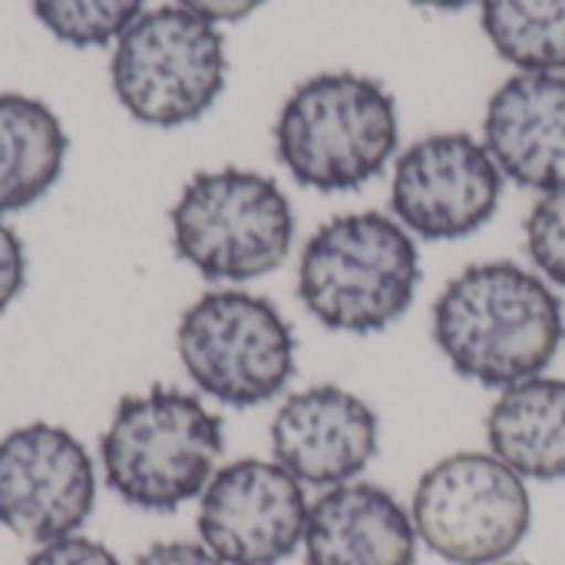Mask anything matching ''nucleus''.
Listing matches in <instances>:
<instances>
[{"label":"nucleus","instance_id":"13","mask_svg":"<svg viewBox=\"0 0 565 565\" xmlns=\"http://www.w3.org/2000/svg\"><path fill=\"white\" fill-rule=\"evenodd\" d=\"M483 146L523 189L565 185V76L516 73L487 103Z\"/></svg>","mask_w":565,"mask_h":565},{"label":"nucleus","instance_id":"6","mask_svg":"<svg viewBox=\"0 0 565 565\" xmlns=\"http://www.w3.org/2000/svg\"><path fill=\"white\" fill-rule=\"evenodd\" d=\"M189 381L225 407H258L295 377V331L262 295L225 288L195 298L175 328Z\"/></svg>","mask_w":565,"mask_h":565},{"label":"nucleus","instance_id":"16","mask_svg":"<svg viewBox=\"0 0 565 565\" xmlns=\"http://www.w3.org/2000/svg\"><path fill=\"white\" fill-rule=\"evenodd\" d=\"M66 149V129L43 99L0 93V215L40 202L56 185Z\"/></svg>","mask_w":565,"mask_h":565},{"label":"nucleus","instance_id":"18","mask_svg":"<svg viewBox=\"0 0 565 565\" xmlns=\"http://www.w3.org/2000/svg\"><path fill=\"white\" fill-rule=\"evenodd\" d=\"M146 0H33L36 20L70 46H106L139 17Z\"/></svg>","mask_w":565,"mask_h":565},{"label":"nucleus","instance_id":"9","mask_svg":"<svg viewBox=\"0 0 565 565\" xmlns=\"http://www.w3.org/2000/svg\"><path fill=\"white\" fill-rule=\"evenodd\" d=\"M96 507V467L56 424H23L0 440V526L26 543L76 536Z\"/></svg>","mask_w":565,"mask_h":565},{"label":"nucleus","instance_id":"14","mask_svg":"<svg viewBox=\"0 0 565 565\" xmlns=\"http://www.w3.org/2000/svg\"><path fill=\"white\" fill-rule=\"evenodd\" d=\"M417 526L407 507L377 483L324 490L305 526L308 565H417Z\"/></svg>","mask_w":565,"mask_h":565},{"label":"nucleus","instance_id":"21","mask_svg":"<svg viewBox=\"0 0 565 565\" xmlns=\"http://www.w3.org/2000/svg\"><path fill=\"white\" fill-rule=\"evenodd\" d=\"M26 285V248L17 232L0 218V315L20 298Z\"/></svg>","mask_w":565,"mask_h":565},{"label":"nucleus","instance_id":"7","mask_svg":"<svg viewBox=\"0 0 565 565\" xmlns=\"http://www.w3.org/2000/svg\"><path fill=\"white\" fill-rule=\"evenodd\" d=\"M225 40L179 3L146 10L113 50L109 76L126 113L175 129L205 116L225 89Z\"/></svg>","mask_w":565,"mask_h":565},{"label":"nucleus","instance_id":"23","mask_svg":"<svg viewBox=\"0 0 565 565\" xmlns=\"http://www.w3.org/2000/svg\"><path fill=\"white\" fill-rule=\"evenodd\" d=\"M265 0H179V7L192 10L209 23H238L255 13Z\"/></svg>","mask_w":565,"mask_h":565},{"label":"nucleus","instance_id":"8","mask_svg":"<svg viewBox=\"0 0 565 565\" xmlns=\"http://www.w3.org/2000/svg\"><path fill=\"white\" fill-rule=\"evenodd\" d=\"M417 540L450 565H500L533 523L526 480L493 454H454L434 463L411 503Z\"/></svg>","mask_w":565,"mask_h":565},{"label":"nucleus","instance_id":"22","mask_svg":"<svg viewBox=\"0 0 565 565\" xmlns=\"http://www.w3.org/2000/svg\"><path fill=\"white\" fill-rule=\"evenodd\" d=\"M136 565H225L222 559H215L202 543H156L149 546Z\"/></svg>","mask_w":565,"mask_h":565},{"label":"nucleus","instance_id":"11","mask_svg":"<svg viewBox=\"0 0 565 565\" xmlns=\"http://www.w3.org/2000/svg\"><path fill=\"white\" fill-rule=\"evenodd\" d=\"M305 487L275 460H235L199 497L202 546L225 565H278L305 543Z\"/></svg>","mask_w":565,"mask_h":565},{"label":"nucleus","instance_id":"17","mask_svg":"<svg viewBox=\"0 0 565 565\" xmlns=\"http://www.w3.org/2000/svg\"><path fill=\"white\" fill-rule=\"evenodd\" d=\"M483 33L523 73L565 70V0H480Z\"/></svg>","mask_w":565,"mask_h":565},{"label":"nucleus","instance_id":"4","mask_svg":"<svg viewBox=\"0 0 565 565\" xmlns=\"http://www.w3.org/2000/svg\"><path fill=\"white\" fill-rule=\"evenodd\" d=\"M397 149L394 96L361 73H318L281 106L275 152L295 182L354 192L377 179Z\"/></svg>","mask_w":565,"mask_h":565},{"label":"nucleus","instance_id":"2","mask_svg":"<svg viewBox=\"0 0 565 565\" xmlns=\"http://www.w3.org/2000/svg\"><path fill=\"white\" fill-rule=\"evenodd\" d=\"M225 427L195 394L156 384L116 404L99 440L103 480L132 510L175 513L218 470Z\"/></svg>","mask_w":565,"mask_h":565},{"label":"nucleus","instance_id":"25","mask_svg":"<svg viewBox=\"0 0 565 565\" xmlns=\"http://www.w3.org/2000/svg\"><path fill=\"white\" fill-rule=\"evenodd\" d=\"M500 565H530V563H500Z\"/></svg>","mask_w":565,"mask_h":565},{"label":"nucleus","instance_id":"1","mask_svg":"<svg viewBox=\"0 0 565 565\" xmlns=\"http://www.w3.org/2000/svg\"><path fill=\"white\" fill-rule=\"evenodd\" d=\"M563 305L530 268L480 262L463 268L434 305V341L454 371L483 387L540 377L563 344Z\"/></svg>","mask_w":565,"mask_h":565},{"label":"nucleus","instance_id":"15","mask_svg":"<svg viewBox=\"0 0 565 565\" xmlns=\"http://www.w3.org/2000/svg\"><path fill=\"white\" fill-rule=\"evenodd\" d=\"M487 440L523 480H565V381L540 374L507 387L487 414Z\"/></svg>","mask_w":565,"mask_h":565},{"label":"nucleus","instance_id":"3","mask_svg":"<svg viewBox=\"0 0 565 565\" xmlns=\"http://www.w3.org/2000/svg\"><path fill=\"white\" fill-rule=\"evenodd\" d=\"M417 285V242L381 212L338 215L301 248L298 298L331 331L377 334L391 328L411 311Z\"/></svg>","mask_w":565,"mask_h":565},{"label":"nucleus","instance_id":"24","mask_svg":"<svg viewBox=\"0 0 565 565\" xmlns=\"http://www.w3.org/2000/svg\"><path fill=\"white\" fill-rule=\"evenodd\" d=\"M411 3H417V7H430V10H463L467 3H473V0H411Z\"/></svg>","mask_w":565,"mask_h":565},{"label":"nucleus","instance_id":"20","mask_svg":"<svg viewBox=\"0 0 565 565\" xmlns=\"http://www.w3.org/2000/svg\"><path fill=\"white\" fill-rule=\"evenodd\" d=\"M26 565H122L113 550L89 536H63L53 543L36 546V553L26 559Z\"/></svg>","mask_w":565,"mask_h":565},{"label":"nucleus","instance_id":"10","mask_svg":"<svg viewBox=\"0 0 565 565\" xmlns=\"http://www.w3.org/2000/svg\"><path fill=\"white\" fill-rule=\"evenodd\" d=\"M503 195V172L470 132H434L394 169V218L417 238L457 242L480 232Z\"/></svg>","mask_w":565,"mask_h":565},{"label":"nucleus","instance_id":"12","mask_svg":"<svg viewBox=\"0 0 565 565\" xmlns=\"http://www.w3.org/2000/svg\"><path fill=\"white\" fill-rule=\"evenodd\" d=\"M381 447L374 407L338 387L318 384L291 394L271 420V454L301 487L354 483Z\"/></svg>","mask_w":565,"mask_h":565},{"label":"nucleus","instance_id":"19","mask_svg":"<svg viewBox=\"0 0 565 565\" xmlns=\"http://www.w3.org/2000/svg\"><path fill=\"white\" fill-rule=\"evenodd\" d=\"M526 252L543 278L565 288V185L543 192L526 218Z\"/></svg>","mask_w":565,"mask_h":565},{"label":"nucleus","instance_id":"5","mask_svg":"<svg viewBox=\"0 0 565 565\" xmlns=\"http://www.w3.org/2000/svg\"><path fill=\"white\" fill-rule=\"evenodd\" d=\"M172 248L209 281H255L281 268L295 245V212L275 179L252 169L192 175L172 212Z\"/></svg>","mask_w":565,"mask_h":565}]
</instances>
